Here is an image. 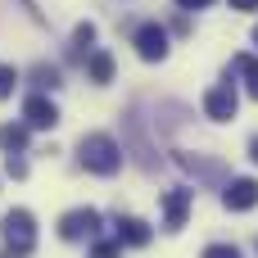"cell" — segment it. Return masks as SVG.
<instances>
[{
	"label": "cell",
	"instance_id": "obj_1",
	"mask_svg": "<svg viewBox=\"0 0 258 258\" xmlns=\"http://www.w3.org/2000/svg\"><path fill=\"white\" fill-rule=\"evenodd\" d=\"M77 154H82V168L95 172V177H113V172L122 168V145H118L109 132H91V136H82Z\"/></svg>",
	"mask_w": 258,
	"mask_h": 258
},
{
	"label": "cell",
	"instance_id": "obj_2",
	"mask_svg": "<svg viewBox=\"0 0 258 258\" xmlns=\"http://www.w3.org/2000/svg\"><path fill=\"white\" fill-rule=\"evenodd\" d=\"M0 240H5V249L14 258H27L36 249V218H32L27 209H9V213L0 218Z\"/></svg>",
	"mask_w": 258,
	"mask_h": 258
},
{
	"label": "cell",
	"instance_id": "obj_3",
	"mask_svg": "<svg viewBox=\"0 0 258 258\" xmlns=\"http://www.w3.org/2000/svg\"><path fill=\"white\" fill-rule=\"evenodd\" d=\"M132 45H136V54H141L145 63L168 59V32H163L159 23H141V27H136V36H132Z\"/></svg>",
	"mask_w": 258,
	"mask_h": 258
},
{
	"label": "cell",
	"instance_id": "obj_4",
	"mask_svg": "<svg viewBox=\"0 0 258 258\" xmlns=\"http://www.w3.org/2000/svg\"><path fill=\"white\" fill-rule=\"evenodd\" d=\"M95 231H100V213H95V209H73V213L59 218V236H63V240H86V236H95Z\"/></svg>",
	"mask_w": 258,
	"mask_h": 258
},
{
	"label": "cell",
	"instance_id": "obj_5",
	"mask_svg": "<svg viewBox=\"0 0 258 258\" xmlns=\"http://www.w3.org/2000/svg\"><path fill=\"white\" fill-rule=\"evenodd\" d=\"M236 104H240V100H236V86H231V82H222V86H213V91L204 95V113H209L213 122H231V118H236Z\"/></svg>",
	"mask_w": 258,
	"mask_h": 258
},
{
	"label": "cell",
	"instance_id": "obj_6",
	"mask_svg": "<svg viewBox=\"0 0 258 258\" xmlns=\"http://www.w3.org/2000/svg\"><path fill=\"white\" fill-rule=\"evenodd\" d=\"M190 204H195V190H186V186L168 190V195H163V227H168V231H181V227H186Z\"/></svg>",
	"mask_w": 258,
	"mask_h": 258
},
{
	"label": "cell",
	"instance_id": "obj_7",
	"mask_svg": "<svg viewBox=\"0 0 258 258\" xmlns=\"http://www.w3.org/2000/svg\"><path fill=\"white\" fill-rule=\"evenodd\" d=\"M23 122H27V127H36V132H50V127L59 122L54 100H45V95H27V100H23Z\"/></svg>",
	"mask_w": 258,
	"mask_h": 258
},
{
	"label": "cell",
	"instance_id": "obj_8",
	"mask_svg": "<svg viewBox=\"0 0 258 258\" xmlns=\"http://www.w3.org/2000/svg\"><path fill=\"white\" fill-rule=\"evenodd\" d=\"M222 204H227L231 213H245V209H254V204H258V181H254V177H236V181L222 190Z\"/></svg>",
	"mask_w": 258,
	"mask_h": 258
},
{
	"label": "cell",
	"instance_id": "obj_9",
	"mask_svg": "<svg viewBox=\"0 0 258 258\" xmlns=\"http://www.w3.org/2000/svg\"><path fill=\"white\" fill-rule=\"evenodd\" d=\"M150 222H141V218H118V245H132V249H141V245H150Z\"/></svg>",
	"mask_w": 258,
	"mask_h": 258
},
{
	"label": "cell",
	"instance_id": "obj_10",
	"mask_svg": "<svg viewBox=\"0 0 258 258\" xmlns=\"http://www.w3.org/2000/svg\"><path fill=\"white\" fill-rule=\"evenodd\" d=\"M86 73H91L95 86H109V82H113V54H109V50H95V54L86 59Z\"/></svg>",
	"mask_w": 258,
	"mask_h": 258
},
{
	"label": "cell",
	"instance_id": "obj_11",
	"mask_svg": "<svg viewBox=\"0 0 258 258\" xmlns=\"http://www.w3.org/2000/svg\"><path fill=\"white\" fill-rule=\"evenodd\" d=\"M0 150H5V154L27 150V122H5V127H0Z\"/></svg>",
	"mask_w": 258,
	"mask_h": 258
},
{
	"label": "cell",
	"instance_id": "obj_12",
	"mask_svg": "<svg viewBox=\"0 0 258 258\" xmlns=\"http://www.w3.org/2000/svg\"><path fill=\"white\" fill-rule=\"evenodd\" d=\"M32 86L59 91V86H63V82H59V68H54V63H36V68H32Z\"/></svg>",
	"mask_w": 258,
	"mask_h": 258
},
{
	"label": "cell",
	"instance_id": "obj_13",
	"mask_svg": "<svg viewBox=\"0 0 258 258\" xmlns=\"http://www.w3.org/2000/svg\"><path fill=\"white\" fill-rule=\"evenodd\" d=\"M236 68L245 73V82H249V95L258 100V59H254V54H240V59H236Z\"/></svg>",
	"mask_w": 258,
	"mask_h": 258
},
{
	"label": "cell",
	"instance_id": "obj_14",
	"mask_svg": "<svg viewBox=\"0 0 258 258\" xmlns=\"http://www.w3.org/2000/svg\"><path fill=\"white\" fill-rule=\"evenodd\" d=\"M91 41H95V23H77V32H73V54H82Z\"/></svg>",
	"mask_w": 258,
	"mask_h": 258
},
{
	"label": "cell",
	"instance_id": "obj_15",
	"mask_svg": "<svg viewBox=\"0 0 258 258\" xmlns=\"http://www.w3.org/2000/svg\"><path fill=\"white\" fill-rule=\"evenodd\" d=\"M14 86H18V73H14L9 63H0V100H9V95H14Z\"/></svg>",
	"mask_w": 258,
	"mask_h": 258
},
{
	"label": "cell",
	"instance_id": "obj_16",
	"mask_svg": "<svg viewBox=\"0 0 258 258\" xmlns=\"http://www.w3.org/2000/svg\"><path fill=\"white\" fill-rule=\"evenodd\" d=\"M118 254H122V245H118V240H100V245L91 249V258H118Z\"/></svg>",
	"mask_w": 258,
	"mask_h": 258
},
{
	"label": "cell",
	"instance_id": "obj_17",
	"mask_svg": "<svg viewBox=\"0 0 258 258\" xmlns=\"http://www.w3.org/2000/svg\"><path fill=\"white\" fill-rule=\"evenodd\" d=\"M204 258H240V249H236V245H209Z\"/></svg>",
	"mask_w": 258,
	"mask_h": 258
},
{
	"label": "cell",
	"instance_id": "obj_18",
	"mask_svg": "<svg viewBox=\"0 0 258 258\" xmlns=\"http://www.w3.org/2000/svg\"><path fill=\"white\" fill-rule=\"evenodd\" d=\"M5 172H9V177H27V163H23V159H14V154H9V159H5Z\"/></svg>",
	"mask_w": 258,
	"mask_h": 258
},
{
	"label": "cell",
	"instance_id": "obj_19",
	"mask_svg": "<svg viewBox=\"0 0 258 258\" xmlns=\"http://www.w3.org/2000/svg\"><path fill=\"white\" fill-rule=\"evenodd\" d=\"M181 9H204V5H213V0H177Z\"/></svg>",
	"mask_w": 258,
	"mask_h": 258
},
{
	"label": "cell",
	"instance_id": "obj_20",
	"mask_svg": "<svg viewBox=\"0 0 258 258\" xmlns=\"http://www.w3.org/2000/svg\"><path fill=\"white\" fill-rule=\"evenodd\" d=\"M231 9H258V0H231Z\"/></svg>",
	"mask_w": 258,
	"mask_h": 258
},
{
	"label": "cell",
	"instance_id": "obj_21",
	"mask_svg": "<svg viewBox=\"0 0 258 258\" xmlns=\"http://www.w3.org/2000/svg\"><path fill=\"white\" fill-rule=\"evenodd\" d=\"M249 159H254V163H258V136H254V141H249Z\"/></svg>",
	"mask_w": 258,
	"mask_h": 258
},
{
	"label": "cell",
	"instance_id": "obj_22",
	"mask_svg": "<svg viewBox=\"0 0 258 258\" xmlns=\"http://www.w3.org/2000/svg\"><path fill=\"white\" fill-rule=\"evenodd\" d=\"M254 45H258V27H254Z\"/></svg>",
	"mask_w": 258,
	"mask_h": 258
}]
</instances>
